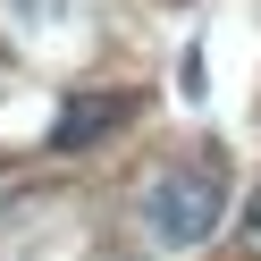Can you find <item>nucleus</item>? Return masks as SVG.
I'll list each match as a JSON object with an SVG mask.
<instances>
[{
    "label": "nucleus",
    "instance_id": "3",
    "mask_svg": "<svg viewBox=\"0 0 261 261\" xmlns=\"http://www.w3.org/2000/svg\"><path fill=\"white\" fill-rule=\"evenodd\" d=\"M227 227H236V244H244V261H261V186H253V194H244V202H236V219H227Z\"/></svg>",
    "mask_w": 261,
    "mask_h": 261
},
{
    "label": "nucleus",
    "instance_id": "1",
    "mask_svg": "<svg viewBox=\"0 0 261 261\" xmlns=\"http://www.w3.org/2000/svg\"><path fill=\"white\" fill-rule=\"evenodd\" d=\"M143 219H152V244H160V253L211 244L227 227V177H219V160H177V169H160L152 194H143Z\"/></svg>",
    "mask_w": 261,
    "mask_h": 261
},
{
    "label": "nucleus",
    "instance_id": "2",
    "mask_svg": "<svg viewBox=\"0 0 261 261\" xmlns=\"http://www.w3.org/2000/svg\"><path fill=\"white\" fill-rule=\"evenodd\" d=\"M118 118H126L118 93H68V110L51 118V152H85V143H93V135H110Z\"/></svg>",
    "mask_w": 261,
    "mask_h": 261
}]
</instances>
